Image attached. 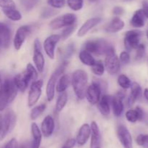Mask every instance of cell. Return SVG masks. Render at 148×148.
I'll return each instance as SVG.
<instances>
[{
	"mask_svg": "<svg viewBox=\"0 0 148 148\" xmlns=\"http://www.w3.org/2000/svg\"><path fill=\"white\" fill-rule=\"evenodd\" d=\"M73 90L75 95L79 100H83L85 97L88 84V73L83 70H77L72 74L71 78Z\"/></svg>",
	"mask_w": 148,
	"mask_h": 148,
	"instance_id": "cell-1",
	"label": "cell"
},
{
	"mask_svg": "<svg viewBox=\"0 0 148 148\" xmlns=\"http://www.w3.org/2000/svg\"><path fill=\"white\" fill-rule=\"evenodd\" d=\"M17 90L12 80L6 79L2 83L0 92V111L4 110L15 99Z\"/></svg>",
	"mask_w": 148,
	"mask_h": 148,
	"instance_id": "cell-2",
	"label": "cell"
},
{
	"mask_svg": "<svg viewBox=\"0 0 148 148\" xmlns=\"http://www.w3.org/2000/svg\"><path fill=\"white\" fill-rule=\"evenodd\" d=\"M84 50L98 55H107L111 52H114V46L105 39H95L87 41L83 46Z\"/></svg>",
	"mask_w": 148,
	"mask_h": 148,
	"instance_id": "cell-3",
	"label": "cell"
},
{
	"mask_svg": "<svg viewBox=\"0 0 148 148\" xmlns=\"http://www.w3.org/2000/svg\"><path fill=\"white\" fill-rule=\"evenodd\" d=\"M17 121V117L12 110H8L1 117L0 120V140H3L14 129Z\"/></svg>",
	"mask_w": 148,
	"mask_h": 148,
	"instance_id": "cell-4",
	"label": "cell"
},
{
	"mask_svg": "<svg viewBox=\"0 0 148 148\" xmlns=\"http://www.w3.org/2000/svg\"><path fill=\"white\" fill-rule=\"evenodd\" d=\"M77 21V17L73 13H66L59 17L53 19L49 23V26L53 30H58L62 28L75 25Z\"/></svg>",
	"mask_w": 148,
	"mask_h": 148,
	"instance_id": "cell-5",
	"label": "cell"
},
{
	"mask_svg": "<svg viewBox=\"0 0 148 148\" xmlns=\"http://www.w3.org/2000/svg\"><path fill=\"white\" fill-rule=\"evenodd\" d=\"M43 81L42 79L36 80L32 83L28 92L27 105L31 107L38 102L42 94V87Z\"/></svg>",
	"mask_w": 148,
	"mask_h": 148,
	"instance_id": "cell-6",
	"label": "cell"
},
{
	"mask_svg": "<svg viewBox=\"0 0 148 148\" xmlns=\"http://www.w3.org/2000/svg\"><path fill=\"white\" fill-rule=\"evenodd\" d=\"M142 31L139 30H130L125 33L124 36V46L128 51L137 49L139 46Z\"/></svg>",
	"mask_w": 148,
	"mask_h": 148,
	"instance_id": "cell-7",
	"label": "cell"
},
{
	"mask_svg": "<svg viewBox=\"0 0 148 148\" xmlns=\"http://www.w3.org/2000/svg\"><path fill=\"white\" fill-rule=\"evenodd\" d=\"M105 70L111 75H114L119 72L121 63H120L119 57L116 55L115 52H111L106 55L105 62H104Z\"/></svg>",
	"mask_w": 148,
	"mask_h": 148,
	"instance_id": "cell-8",
	"label": "cell"
},
{
	"mask_svg": "<svg viewBox=\"0 0 148 148\" xmlns=\"http://www.w3.org/2000/svg\"><path fill=\"white\" fill-rule=\"evenodd\" d=\"M33 62L38 72H43L45 66V58L42 52V47L40 41L36 39L33 44Z\"/></svg>",
	"mask_w": 148,
	"mask_h": 148,
	"instance_id": "cell-9",
	"label": "cell"
},
{
	"mask_svg": "<svg viewBox=\"0 0 148 148\" xmlns=\"http://www.w3.org/2000/svg\"><path fill=\"white\" fill-rule=\"evenodd\" d=\"M101 97V85L98 81H93L88 86L86 91L85 97L88 102L91 104H98Z\"/></svg>",
	"mask_w": 148,
	"mask_h": 148,
	"instance_id": "cell-10",
	"label": "cell"
},
{
	"mask_svg": "<svg viewBox=\"0 0 148 148\" xmlns=\"http://www.w3.org/2000/svg\"><path fill=\"white\" fill-rule=\"evenodd\" d=\"M60 39V34H53L46 38L43 41V49L50 59H54L55 49H56V44Z\"/></svg>",
	"mask_w": 148,
	"mask_h": 148,
	"instance_id": "cell-11",
	"label": "cell"
},
{
	"mask_svg": "<svg viewBox=\"0 0 148 148\" xmlns=\"http://www.w3.org/2000/svg\"><path fill=\"white\" fill-rule=\"evenodd\" d=\"M30 32H31V28L29 26L25 25L18 28L13 39V44L16 50H20Z\"/></svg>",
	"mask_w": 148,
	"mask_h": 148,
	"instance_id": "cell-12",
	"label": "cell"
},
{
	"mask_svg": "<svg viewBox=\"0 0 148 148\" xmlns=\"http://www.w3.org/2000/svg\"><path fill=\"white\" fill-rule=\"evenodd\" d=\"M117 136L124 148H133L132 137L129 129L124 125H119L116 130Z\"/></svg>",
	"mask_w": 148,
	"mask_h": 148,
	"instance_id": "cell-13",
	"label": "cell"
},
{
	"mask_svg": "<svg viewBox=\"0 0 148 148\" xmlns=\"http://www.w3.org/2000/svg\"><path fill=\"white\" fill-rule=\"evenodd\" d=\"M12 33L10 27L6 23L0 22V47L7 49L11 43Z\"/></svg>",
	"mask_w": 148,
	"mask_h": 148,
	"instance_id": "cell-14",
	"label": "cell"
},
{
	"mask_svg": "<svg viewBox=\"0 0 148 148\" xmlns=\"http://www.w3.org/2000/svg\"><path fill=\"white\" fill-rule=\"evenodd\" d=\"M55 129V121L51 115H48L43 118L40 126V131L44 137L49 138L53 134Z\"/></svg>",
	"mask_w": 148,
	"mask_h": 148,
	"instance_id": "cell-15",
	"label": "cell"
},
{
	"mask_svg": "<svg viewBox=\"0 0 148 148\" xmlns=\"http://www.w3.org/2000/svg\"><path fill=\"white\" fill-rule=\"evenodd\" d=\"M125 97V94L121 91H119L116 96L112 97L111 99V106L114 115L116 117H119L121 115L124 111V103L123 100Z\"/></svg>",
	"mask_w": 148,
	"mask_h": 148,
	"instance_id": "cell-16",
	"label": "cell"
},
{
	"mask_svg": "<svg viewBox=\"0 0 148 148\" xmlns=\"http://www.w3.org/2000/svg\"><path fill=\"white\" fill-rule=\"evenodd\" d=\"M12 81L17 89L23 92L27 88L29 83L32 80L29 74L26 71H25L22 73H19L16 75L14 77Z\"/></svg>",
	"mask_w": 148,
	"mask_h": 148,
	"instance_id": "cell-17",
	"label": "cell"
},
{
	"mask_svg": "<svg viewBox=\"0 0 148 148\" xmlns=\"http://www.w3.org/2000/svg\"><path fill=\"white\" fill-rule=\"evenodd\" d=\"M101 21V18L99 17H94L87 20L82 25L77 31L78 37H83L85 36L91 29L93 28L95 26L99 24Z\"/></svg>",
	"mask_w": 148,
	"mask_h": 148,
	"instance_id": "cell-18",
	"label": "cell"
},
{
	"mask_svg": "<svg viewBox=\"0 0 148 148\" xmlns=\"http://www.w3.org/2000/svg\"><path fill=\"white\" fill-rule=\"evenodd\" d=\"M59 76V74L56 71H54L49 78L47 84H46V97H47V100L49 102H51L54 98L55 91H56V85Z\"/></svg>",
	"mask_w": 148,
	"mask_h": 148,
	"instance_id": "cell-19",
	"label": "cell"
},
{
	"mask_svg": "<svg viewBox=\"0 0 148 148\" xmlns=\"http://www.w3.org/2000/svg\"><path fill=\"white\" fill-rule=\"evenodd\" d=\"M90 136V126L88 123H84L79 128L77 134L76 142L79 146L85 145Z\"/></svg>",
	"mask_w": 148,
	"mask_h": 148,
	"instance_id": "cell-20",
	"label": "cell"
},
{
	"mask_svg": "<svg viewBox=\"0 0 148 148\" xmlns=\"http://www.w3.org/2000/svg\"><path fill=\"white\" fill-rule=\"evenodd\" d=\"M90 148L100 147L101 144V132L99 127L95 121H92L90 124Z\"/></svg>",
	"mask_w": 148,
	"mask_h": 148,
	"instance_id": "cell-21",
	"label": "cell"
},
{
	"mask_svg": "<svg viewBox=\"0 0 148 148\" xmlns=\"http://www.w3.org/2000/svg\"><path fill=\"white\" fill-rule=\"evenodd\" d=\"M111 99H112V97L107 95V94H104L100 98L99 101L98 102V105L100 113L103 115H109L110 110H111Z\"/></svg>",
	"mask_w": 148,
	"mask_h": 148,
	"instance_id": "cell-22",
	"label": "cell"
},
{
	"mask_svg": "<svg viewBox=\"0 0 148 148\" xmlns=\"http://www.w3.org/2000/svg\"><path fill=\"white\" fill-rule=\"evenodd\" d=\"M31 134L33 137L30 148H39L42 140V133L37 123L33 122L31 123Z\"/></svg>",
	"mask_w": 148,
	"mask_h": 148,
	"instance_id": "cell-23",
	"label": "cell"
},
{
	"mask_svg": "<svg viewBox=\"0 0 148 148\" xmlns=\"http://www.w3.org/2000/svg\"><path fill=\"white\" fill-rule=\"evenodd\" d=\"M131 92L127 100V104L129 107H131L134 104L136 101L141 96L142 88L140 84L137 82L132 83L131 85Z\"/></svg>",
	"mask_w": 148,
	"mask_h": 148,
	"instance_id": "cell-24",
	"label": "cell"
},
{
	"mask_svg": "<svg viewBox=\"0 0 148 148\" xmlns=\"http://www.w3.org/2000/svg\"><path fill=\"white\" fill-rule=\"evenodd\" d=\"M124 22L119 17H114L105 27V30L111 33H115L122 30L124 27Z\"/></svg>",
	"mask_w": 148,
	"mask_h": 148,
	"instance_id": "cell-25",
	"label": "cell"
},
{
	"mask_svg": "<svg viewBox=\"0 0 148 148\" xmlns=\"http://www.w3.org/2000/svg\"><path fill=\"white\" fill-rule=\"evenodd\" d=\"M145 15L143 10H138L134 13L131 19V25L134 28H142L145 26Z\"/></svg>",
	"mask_w": 148,
	"mask_h": 148,
	"instance_id": "cell-26",
	"label": "cell"
},
{
	"mask_svg": "<svg viewBox=\"0 0 148 148\" xmlns=\"http://www.w3.org/2000/svg\"><path fill=\"white\" fill-rule=\"evenodd\" d=\"M71 84V78L68 75H63L59 78L56 85V91L59 93L64 92Z\"/></svg>",
	"mask_w": 148,
	"mask_h": 148,
	"instance_id": "cell-27",
	"label": "cell"
},
{
	"mask_svg": "<svg viewBox=\"0 0 148 148\" xmlns=\"http://www.w3.org/2000/svg\"><path fill=\"white\" fill-rule=\"evenodd\" d=\"M79 58L80 59L81 62L85 65H88V66H92L95 62L96 60L95 59V58L92 57V54L90 53V52H87V51L82 49L79 54Z\"/></svg>",
	"mask_w": 148,
	"mask_h": 148,
	"instance_id": "cell-28",
	"label": "cell"
},
{
	"mask_svg": "<svg viewBox=\"0 0 148 148\" xmlns=\"http://www.w3.org/2000/svg\"><path fill=\"white\" fill-rule=\"evenodd\" d=\"M3 13L7 16V18L12 21H19L22 19V15L15 8L2 9Z\"/></svg>",
	"mask_w": 148,
	"mask_h": 148,
	"instance_id": "cell-29",
	"label": "cell"
},
{
	"mask_svg": "<svg viewBox=\"0 0 148 148\" xmlns=\"http://www.w3.org/2000/svg\"><path fill=\"white\" fill-rule=\"evenodd\" d=\"M59 96L57 98L56 100V106H55V108H56V112H61L64 109V107H65V105L66 104L68 100V95L66 94V91L62 93H59Z\"/></svg>",
	"mask_w": 148,
	"mask_h": 148,
	"instance_id": "cell-30",
	"label": "cell"
},
{
	"mask_svg": "<svg viewBox=\"0 0 148 148\" xmlns=\"http://www.w3.org/2000/svg\"><path fill=\"white\" fill-rule=\"evenodd\" d=\"M46 108V103H41V104L33 107L31 110V111H30V118H31V120H36L38 118H39V116H40L43 114V113L45 111Z\"/></svg>",
	"mask_w": 148,
	"mask_h": 148,
	"instance_id": "cell-31",
	"label": "cell"
},
{
	"mask_svg": "<svg viewBox=\"0 0 148 148\" xmlns=\"http://www.w3.org/2000/svg\"><path fill=\"white\" fill-rule=\"evenodd\" d=\"M91 69H92V73L98 76H101L103 75L105 72L104 64L101 60L95 61V63L91 66Z\"/></svg>",
	"mask_w": 148,
	"mask_h": 148,
	"instance_id": "cell-32",
	"label": "cell"
},
{
	"mask_svg": "<svg viewBox=\"0 0 148 148\" xmlns=\"http://www.w3.org/2000/svg\"><path fill=\"white\" fill-rule=\"evenodd\" d=\"M117 82H118L119 85L124 89H127L130 88L132 85L131 80L124 74H121L119 75Z\"/></svg>",
	"mask_w": 148,
	"mask_h": 148,
	"instance_id": "cell-33",
	"label": "cell"
},
{
	"mask_svg": "<svg viewBox=\"0 0 148 148\" xmlns=\"http://www.w3.org/2000/svg\"><path fill=\"white\" fill-rule=\"evenodd\" d=\"M67 5L74 11H79L83 7V0H67Z\"/></svg>",
	"mask_w": 148,
	"mask_h": 148,
	"instance_id": "cell-34",
	"label": "cell"
},
{
	"mask_svg": "<svg viewBox=\"0 0 148 148\" xmlns=\"http://www.w3.org/2000/svg\"><path fill=\"white\" fill-rule=\"evenodd\" d=\"M126 118L128 120L129 122H131V123H135L137 120H139V115L138 113H137V110L134 109H130L128 110L126 112Z\"/></svg>",
	"mask_w": 148,
	"mask_h": 148,
	"instance_id": "cell-35",
	"label": "cell"
},
{
	"mask_svg": "<svg viewBox=\"0 0 148 148\" xmlns=\"http://www.w3.org/2000/svg\"><path fill=\"white\" fill-rule=\"evenodd\" d=\"M25 71L29 74L32 81H35L38 80V71H37V69L31 63L27 64Z\"/></svg>",
	"mask_w": 148,
	"mask_h": 148,
	"instance_id": "cell-36",
	"label": "cell"
},
{
	"mask_svg": "<svg viewBox=\"0 0 148 148\" xmlns=\"http://www.w3.org/2000/svg\"><path fill=\"white\" fill-rule=\"evenodd\" d=\"M76 28V25H72V26H67V27H65L64 29L62 30V33L60 34L61 36V39H63V40H65V39H67L71 34L74 32V30Z\"/></svg>",
	"mask_w": 148,
	"mask_h": 148,
	"instance_id": "cell-37",
	"label": "cell"
},
{
	"mask_svg": "<svg viewBox=\"0 0 148 148\" xmlns=\"http://www.w3.org/2000/svg\"><path fill=\"white\" fill-rule=\"evenodd\" d=\"M48 4L55 9L62 8L65 5V0H48Z\"/></svg>",
	"mask_w": 148,
	"mask_h": 148,
	"instance_id": "cell-38",
	"label": "cell"
},
{
	"mask_svg": "<svg viewBox=\"0 0 148 148\" xmlns=\"http://www.w3.org/2000/svg\"><path fill=\"white\" fill-rule=\"evenodd\" d=\"M136 49H137V53H136L135 59L137 60H140L143 58H144L145 55V45L140 44Z\"/></svg>",
	"mask_w": 148,
	"mask_h": 148,
	"instance_id": "cell-39",
	"label": "cell"
},
{
	"mask_svg": "<svg viewBox=\"0 0 148 148\" xmlns=\"http://www.w3.org/2000/svg\"><path fill=\"white\" fill-rule=\"evenodd\" d=\"M0 7L2 9L15 8V3L13 0H0Z\"/></svg>",
	"mask_w": 148,
	"mask_h": 148,
	"instance_id": "cell-40",
	"label": "cell"
},
{
	"mask_svg": "<svg viewBox=\"0 0 148 148\" xmlns=\"http://www.w3.org/2000/svg\"><path fill=\"white\" fill-rule=\"evenodd\" d=\"M120 61V63H122L124 65H127L130 62V55L127 51H124L120 54V56L119 57Z\"/></svg>",
	"mask_w": 148,
	"mask_h": 148,
	"instance_id": "cell-41",
	"label": "cell"
},
{
	"mask_svg": "<svg viewBox=\"0 0 148 148\" xmlns=\"http://www.w3.org/2000/svg\"><path fill=\"white\" fill-rule=\"evenodd\" d=\"M4 148H18V143L15 138H12L6 144Z\"/></svg>",
	"mask_w": 148,
	"mask_h": 148,
	"instance_id": "cell-42",
	"label": "cell"
},
{
	"mask_svg": "<svg viewBox=\"0 0 148 148\" xmlns=\"http://www.w3.org/2000/svg\"><path fill=\"white\" fill-rule=\"evenodd\" d=\"M55 14H56V12L53 10H52V9H46L42 13V17L47 18V17H51V16H53Z\"/></svg>",
	"mask_w": 148,
	"mask_h": 148,
	"instance_id": "cell-43",
	"label": "cell"
},
{
	"mask_svg": "<svg viewBox=\"0 0 148 148\" xmlns=\"http://www.w3.org/2000/svg\"><path fill=\"white\" fill-rule=\"evenodd\" d=\"M76 144V139H74V138H71V139H69L66 142H65L64 145L66 146H67L69 148H73L74 146Z\"/></svg>",
	"mask_w": 148,
	"mask_h": 148,
	"instance_id": "cell-44",
	"label": "cell"
},
{
	"mask_svg": "<svg viewBox=\"0 0 148 148\" xmlns=\"http://www.w3.org/2000/svg\"><path fill=\"white\" fill-rule=\"evenodd\" d=\"M124 9L121 7H115L114 8V10H113V12H114V15L119 16L122 15L123 13H124Z\"/></svg>",
	"mask_w": 148,
	"mask_h": 148,
	"instance_id": "cell-45",
	"label": "cell"
},
{
	"mask_svg": "<svg viewBox=\"0 0 148 148\" xmlns=\"http://www.w3.org/2000/svg\"><path fill=\"white\" fill-rule=\"evenodd\" d=\"M144 135L145 134L138 135V136H137V139H136V142H137V145H140V146H143V145L145 144Z\"/></svg>",
	"mask_w": 148,
	"mask_h": 148,
	"instance_id": "cell-46",
	"label": "cell"
},
{
	"mask_svg": "<svg viewBox=\"0 0 148 148\" xmlns=\"http://www.w3.org/2000/svg\"><path fill=\"white\" fill-rule=\"evenodd\" d=\"M135 110H137V113H138V115H139V120H142L143 119V118H144V111H143V109L141 108L140 107H139V106H137V107H136Z\"/></svg>",
	"mask_w": 148,
	"mask_h": 148,
	"instance_id": "cell-47",
	"label": "cell"
},
{
	"mask_svg": "<svg viewBox=\"0 0 148 148\" xmlns=\"http://www.w3.org/2000/svg\"><path fill=\"white\" fill-rule=\"evenodd\" d=\"M142 10H143V13H144L145 17H147L148 19V4H144V6H143V9H142Z\"/></svg>",
	"mask_w": 148,
	"mask_h": 148,
	"instance_id": "cell-48",
	"label": "cell"
},
{
	"mask_svg": "<svg viewBox=\"0 0 148 148\" xmlns=\"http://www.w3.org/2000/svg\"><path fill=\"white\" fill-rule=\"evenodd\" d=\"M144 96L146 100L148 101V89H145L144 91Z\"/></svg>",
	"mask_w": 148,
	"mask_h": 148,
	"instance_id": "cell-49",
	"label": "cell"
},
{
	"mask_svg": "<svg viewBox=\"0 0 148 148\" xmlns=\"http://www.w3.org/2000/svg\"><path fill=\"white\" fill-rule=\"evenodd\" d=\"M144 140H145V143H148V134L144 135Z\"/></svg>",
	"mask_w": 148,
	"mask_h": 148,
	"instance_id": "cell-50",
	"label": "cell"
},
{
	"mask_svg": "<svg viewBox=\"0 0 148 148\" xmlns=\"http://www.w3.org/2000/svg\"><path fill=\"white\" fill-rule=\"evenodd\" d=\"M18 148H27V146H26V145L23 144V145H20V146H18Z\"/></svg>",
	"mask_w": 148,
	"mask_h": 148,
	"instance_id": "cell-51",
	"label": "cell"
},
{
	"mask_svg": "<svg viewBox=\"0 0 148 148\" xmlns=\"http://www.w3.org/2000/svg\"><path fill=\"white\" fill-rule=\"evenodd\" d=\"M143 147L144 148H148V143H145L144 145H143Z\"/></svg>",
	"mask_w": 148,
	"mask_h": 148,
	"instance_id": "cell-52",
	"label": "cell"
},
{
	"mask_svg": "<svg viewBox=\"0 0 148 148\" xmlns=\"http://www.w3.org/2000/svg\"><path fill=\"white\" fill-rule=\"evenodd\" d=\"M88 1H91V2H95V1H98V0H88Z\"/></svg>",
	"mask_w": 148,
	"mask_h": 148,
	"instance_id": "cell-53",
	"label": "cell"
},
{
	"mask_svg": "<svg viewBox=\"0 0 148 148\" xmlns=\"http://www.w3.org/2000/svg\"><path fill=\"white\" fill-rule=\"evenodd\" d=\"M62 148H69V147H68L67 146H66V145H64V146L62 147Z\"/></svg>",
	"mask_w": 148,
	"mask_h": 148,
	"instance_id": "cell-54",
	"label": "cell"
},
{
	"mask_svg": "<svg viewBox=\"0 0 148 148\" xmlns=\"http://www.w3.org/2000/svg\"><path fill=\"white\" fill-rule=\"evenodd\" d=\"M146 35H147V39H148V28H147V32H146Z\"/></svg>",
	"mask_w": 148,
	"mask_h": 148,
	"instance_id": "cell-55",
	"label": "cell"
},
{
	"mask_svg": "<svg viewBox=\"0 0 148 148\" xmlns=\"http://www.w3.org/2000/svg\"><path fill=\"white\" fill-rule=\"evenodd\" d=\"M1 117H2V116H1V115H0V120H1Z\"/></svg>",
	"mask_w": 148,
	"mask_h": 148,
	"instance_id": "cell-56",
	"label": "cell"
},
{
	"mask_svg": "<svg viewBox=\"0 0 148 148\" xmlns=\"http://www.w3.org/2000/svg\"><path fill=\"white\" fill-rule=\"evenodd\" d=\"M1 49H1V48L0 47V52H1Z\"/></svg>",
	"mask_w": 148,
	"mask_h": 148,
	"instance_id": "cell-57",
	"label": "cell"
},
{
	"mask_svg": "<svg viewBox=\"0 0 148 148\" xmlns=\"http://www.w3.org/2000/svg\"><path fill=\"white\" fill-rule=\"evenodd\" d=\"M98 148H100V147H98Z\"/></svg>",
	"mask_w": 148,
	"mask_h": 148,
	"instance_id": "cell-58",
	"label": "cell"
}]
</instances>
